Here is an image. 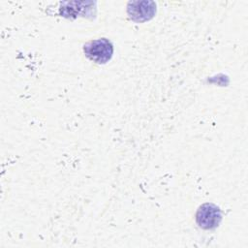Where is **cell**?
<instances>
[{"label": "cell", "mask_w": 248, "mask_h": 248, "mask_svg": "<svg viewBox=\"0 0 248 248\" xmlns=\"http://www.w3.org/2000/svg\"><path fill=\"white\" fill-rule=\"evenodd\" d=\"M83 51L90 60L98 64H104L111 58L113 53V46L108 40L102 38L85 44Z\"/></svg>", "instance_id": "6da1fadb"}, {"label": "cell", "mask_w": 248, "mask_h": 248, "mask_svg": "<svg viewBox=\"0 0 248 248\" xmlns=\"http://www.w3.org/2000/svg\"><path fill=\"white\" fill-rule=\"evenodd\" d=\"M222 219L220 209L212 203L202 204L197 212L196 220L198 225L205 230H212L218 227Z\"/></svg>", "instance_id": "7a4b0ae2"}, {"label": "cell", "mask_w": 248, "mask_h": 248, "mask_svg": "<svg viewBox=\"0 0 248 248\" xmlns=\"http://www.w3.org/2000/svg\"><path fill=\"white\" fill-rule=\"evenodd\" d=\"M128 15L137 22L149 20L156 12V4L152 1H133L128 4Z\"/></svg>", "instance_id": "3957f363"}]
</instances>
